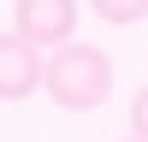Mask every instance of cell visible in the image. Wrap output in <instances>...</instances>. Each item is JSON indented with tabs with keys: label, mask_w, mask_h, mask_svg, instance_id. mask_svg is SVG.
I'll return each mask as SVG.
<instances>
[{
	"label": "cell",
	"mask_w": 148,
	"mask_h": 142,
	"mask_svg": "<svg viewBox=\"0 0 148 142\" xmlns=\"http://www.w3.org/2000/svg\"><path fill=\"white\" fill-rule=\"evenodd\" d=\"M12 30L36 47H65L77 30V0H12Z\"/></svg>",
	"instance_id": "7a4b0ae2"
},
{
	"label": "cell",
	"mask_w": 148,
	"mask_h": 142,
	"mask_svg": "<svg viewBox=\"0 0 148 142\" xmlns=\"http://www.w3.org/2000/svg\"><path fill=\"white\" fill-rule=\"evenodd\" d=\"M130 142H136V136H130Z\"/></svg>",
	"instance_id": "8992f818"
},
{
	"label": "cell",
	"mask_w": 148,
	"mask_h": 142,
	"mask_svg": "<svg viewBox=\"0 0 148 142\" xmlns=\"http://www.w3.org/2000/svg\"><path fill=\"white\" fill-rule=\"evenodd\" d=\"M42 89L53 95L65 113L101 106L107 95H113V59H107V47H95V42H65V47H53Z\"/></svg>",
	"instance_id": "6da1fadb"
},
{
	"label": "cell",
	"mask_w": 148,
	"mask_h": 142,
	"mask_svg": "<svg viewBox=\"0 0 148 142\" xmlns=\"http://www.w3.org/2000/svg\"><path fill=\"white\" fill-rule=\"evenodd\" d=\"M89 12L101 24H142L148 18V0H89Z\"/></svg>",
	"instance_id": "277c9868"
},
{
	"label": "cell",
	"mask_w": 148,
	"mask_h": 142,
	"mask_svg": "<svg viewBox=\"0 0 148 142\" xmlns=\"http://www.w3.org/2000/svg\"><path fill=\"white\" fill-rule=\"evenodd\" d=\"M42 77H47L42 47H36L30 36L6 30V36H0V101H24V95H36Z\"/></svg>",
	"instance_id": "3957f363"
},
{
	"label": "cell",
	"mask_w": 148,
	"mask_h": 142,
	"mask_svg": "<svg viewBox=\"0 0 148 142\" xmlns=\"http://www.w3.org/2000/svg\"><path fill=\"white\" fill-rule=\"evenodd\" d=\"M130 136H136V142H148V83L136 89V101H130Z\"/></svg>",
	"instance_id": "5b68a950"
}]
</instances>
